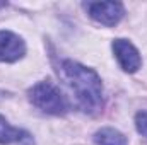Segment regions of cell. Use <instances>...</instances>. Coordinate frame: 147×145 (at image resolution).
I'll return each mask as SVG.
<instances>
[{
  "label": "cell",
  "instance_id": "obj_7",
  "mask_svg": "<svg viewBox=\"0 0 147 145\" xmlns=\"http://www.w3.org/2000/svg\"><path fill=\"white\" fill-rule=\"evenodd\" d=\"M96 145H127V138L121 132L115 128H101L94 133Z\"/></svg>",
  "mask_w": 147,
  "mask_h": 145
},
{
  "label": "cell",
  "instance_id": "obj_3",
  "mask_svg": "<svg viewBox=\"0 0 147 145\" xmlns=\"http://www.w3.org/2000/svg\"><path fill=\"white\" fill-rule=\"evenodd\" d=\"M84 7L87 14L103 26H115L125 15V7L120 2H87Z\"/></svg>",
  "mask_w": 147,
  "mask_h": 145
},
{
  "label": "cell",
  "instance_id": "obj_4",
  "mask_svg": "<svg viewBox=\"0 0 147 145\" xmlns=\"http://www.w3.org/2000/svg\"><path fill=\"white\" fill-rule=\"evenodd\" d=\"M111 48H113V53H115L123 72L134 73L140 68V65H142L140 53L128 39H115Z\"/></svg>",
  "mask_w": 147,
  "mask_h": 145
},
{
  "label": "cell",
  "instance_id": "obj_9",
  "mask_svg": "<svg viewBox=\"0 0 147 145\" xmlns=\"http://www.w3.org/2000/svg\"><path fill=\"white\" fill-rule=\"evenodd\" d=\"M5 5H7V2H0V9H2V7H5Z\"/></svg>",
  "mask_w": 147,
  "mask_h": 145
},
{
  "label": "cell",
  "instance_id": "obj_5",
  "mask_svg": "<svg viewBox=\"0 0 147 145\" xmlns=\"http://www.w3.org/2000/svg\"><path fill=\"white\" fill-rule=\"evenodd\" d=\"M26 55V44L22 38L10 31H0V62L12 63Z\"/></svg>",
  "mask_w": 147,
  "mask_h": 145
},
{
  "label": "cell",
  "instance_id": "obj_8",
  "mask_svg": "<svg viewBox=\"0 0 147 145\" xmlns=\"http://www.w3.org/2000/svg\"><path fill=\"white\" fill-rule=\"evenodd\" d=\"M135 126L142 137H147V111H140L135 114Z\"/></svg>",
  "mask_w": 147,
  "mask_h": 145
},
{
  "label": "cell",
  "instance_id": "obj_1",
  "mask_svg": "<svg viewBox=\"0 0 147 145\" xmlns=\"http://www.w3.org/2000/svg\"><path fill=\"white\" fill-rule=\"evenodd\" d=\"M60 73L67 85L72 89L75 101L84 113L96 114L103 109V84L99 75L92 68H87L72 60H63Z\"/></svg>",
  "mask_w": 147,
  "mask_h": 145
},
{
  "label": "cell",
  "instance_id": "obj_6",
  "mask_svg": "<svg viewBox=\"0 0 147 145\" xmlns=\"http://www.w3.org/2000/svg\"><path fill=\"white\" fill-rule=\"evenodd\" d=\"M0 144H19V145H33V137L21 128H14L9 125V121L0 114Z\"/></svg>",
  "mask_w": 147,
  "mask_h": 145
},
{
  "label": "cell",
  "instance_id": "obj_2",
  "mask_svg": "<svg viewBox=\"0 0 147 145\" xmlns=\"http://www.w3.org/2000/svg\"><path fill=\"white\" fill-rule=\"evenodd\" d=\"M29 101L48 114H65L69 111V101L62 91L50 80H41L29 89Z\"/></svg>",
  "mask_w": 147,
  "mask_h": 145
}]
</instances>
